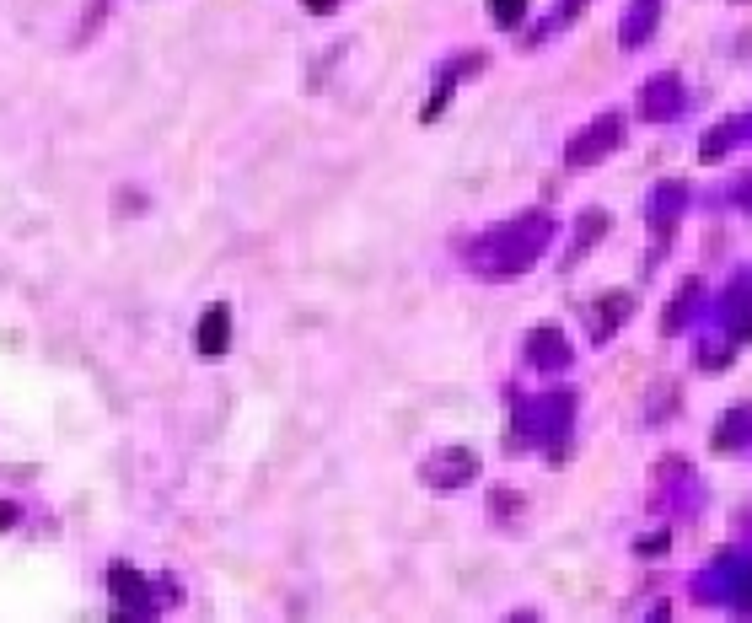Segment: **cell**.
<instances>
[{
    "label": "cell",
    "instance_id": "cell-1",
    "mask_svg": "<svg viewBox=\"0 0 752 623\" xmlns=\"http://www.w3.org/2000/svg\"><path fill=\"white\" fill-rule=\"evenodd\" d=\"M199 350H205V355H221V350H226V312H221V307L205 312V328H199Z\"/></svg>",
    "mask_w": 752,
    "mask_h": 623
},
{
    "label": "cell",
    "instance_id": "cell-2",
    "mask_svg": "<svg viewBox=\"0 0 752 623\" xmlns=\"http://www.w3.org/2000/svg\"><path fill=\"white\" fill-rule=\"evenodd\" d=\"M495 11H500V22H516V11H522V0H495Z\"/></svg>",
    "mask_w": 752,
    "mask_h": 623
},
{
    "label": "cell",
    "instance_id": "cell-3",
    "mask_svg": "<svg viewBox=\"0 0 752 623\" xmlns=\"http://www.w3.org/2000/svg\"><path fill=\"white\" fill-rule=\"evenodd\" d=\"M6 521H17V511H11V505H0V527H6Z\"/></svg>",
    "mask_w": 752,
    "mask_h": 623
}]
</instances>
